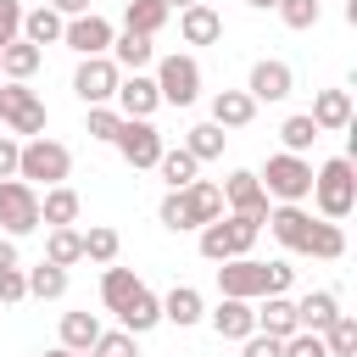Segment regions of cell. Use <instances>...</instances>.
Segmentation results:
<instances>
[{"label":"cell","instance_id":"1","mask_svg":"<svg viewBox=\"0 0 357 357\" xmlns=\"http://www.w3.org/2000/svg\"><path fill=\"white\" fill-rule=\"evenodd\" d=\"M296 279L290 262H257V257H234V262H218V290L229 301H262V296H284Z\"/></svg>","mask_w":357,"mask_h":357},{"label":"cell","instance_id":"2","mask_svg":"<svg viewBox=\"0 0 357 357\" xmlns=\"http://www.w3.org/2000/svg\"><path fill=\"white\" fill-rule=\"evenodd\" d=\"M156 218H162V229H173V234L206 229L212 218H223V190H218L212 178H195V184H184V190H167L162 206H156Z\"/></svg>","mask_w":357,"mask_h":357},{"label":"cell","instance_id":"3","mask_svg":"<svg viewBox=\"0 0 357 357\" xmlns=\"http://www.w3.org/2000/svg\"><path fill=\"white\" fill-rule=\"evenodd\" d=\"M312 206H318L324 223H346L357 212V167H351V156H329L312 173Z\"/></svg>","mask_w":357,"mask_h":357},{"label":"cell","instance_id":"4","mask_svg":"<svg viewBox=\"0 0 357 357\" xmlns=\"http://www.w3.org/2000/svg\"><path fill=\"white\" fill-rule=\"evenodd\" d=\"M67 173H73V151H67L61 139H50V134L22 139V151H17V178H22V184L56 190V184H67Z\"/></svg>","mask_w":357,"mask_h":357},{"label":"cell","instance_id":"5","mask_svg":"<svg viewBox=\"0 0 357 357\" xmlns=\"http://www.w3.org/2000/svg\"><path fill=\"white\" fill-rule=\"evenodd\" d=\"M195 234H201L195 245H201L206 262H234V257H251L262 223H257V218H240V212H223V218H212V223L195 229Z\"/></svg>","mask_w":357,"mask_h":357},{"label":"cell","instance_id":"6","mask_svg":"<svg viewBox=\"0 0 357 357\" xmlns=\"http://www.w3.org/2000/svg\"><path fill=\"white\" fill-rule=\"evenodd\" d=\"M257 184L268 190V201H279V206H301V201L312 195V162H307V156H290V151H273L268 167L257 173Z\"/></svg>","mask_w":357,"mask_h":357},{"label":"cell","instance_id":"7","mask_svg":"<svg viewBox=\"0 0 357 357\" xmlns=\"http://www.w3.org/2000/svg\"><path fill=\"white\" fill-rule=\"evenodd\" d=\"M45 123H50L45 100H39L28 84H6V78H0V128H6L11 139H39Z\"/></svg>","mask_w":357,"mask_h":357},{"label":"cell","instance_id":"8","mask_svg":"<svg viewBox=\"0 0 357 357\" xmlns=\"http://www.w3.org/2000/svg\"><path fill=\"white\" fill-rule=\"evenodd\" d=\"M151 78H156L162 106H178V112H184V106H195V100H201V61H195V56H178V50H173V56H162V61H156V73H151Z\"/></svg>","mask_w":357,"mask_h":357},{"label":"cell","instance_id":"9","mask_svg":"<svg viewBox=\"0 0 357 357\" xmlns=\"http://www.w3.org/2000/svg\"><path fill=\"white\" fill-rule=\"evenodd\" d=\"M0 229L6 240H22L39 229V190L22 178H0Z\"/></svg>","mask_w":357,"mask_h":357},{"label":"cell","instance_id":"10","mask_svg":"<svg viewBox=\"0 0 357 357\" xmlns=\"http://www.w3.org/2000/svg\"><path fill=\"white\" fill-rule=\"evenodd\" d=\"M112 145H117V156H123L134 173H139V167H156V162H162V151H167L151 117H123V128H117V139H112Z\"/></svg>","mask_w":357,"mask_h":357},{"label":"cell","instance_id":"11","mask_svg":"<svg viewBox=\"0 0 357 357\" xmlns=\"http://www.w3.org/2000/svg\"><path fill=\"white\" fill-rule=\"evenodd\" d=\"M117 84H123V73L112 67V56H84L78 73H73V95H78L84 106H112Z\"/></svg>","mask_w":357,"mask_h":357},{"label":"cell","instance_id":"12","mask_svg":"<svg viewBox=\"0 0 357 357\" xmlns=\"http://www.w3.org/2000/svg\"><path fill=\"white\" fill-rule=\"evenodd\" d=\"M112 39H117V28L100 17V11H84V17H67V28H61V45L84 61V56H106L112 50Z\"/></svg>","mask_w":357,"mask_h":357},{"label":"cell","instance_id":"13","mask_svg":"<svg viewBox=\"0 0 357 357\" xmlns=\"http://www.w3.org/2000/svg\"><path fill=\"white\" fill-rule=\"evenodd\" d=\"M218 190H223V212H240V218H257V223H262V218H268V206H273V201H268V190L257 184V173H245V167H234Z\"/></svg>","mask_w":357,"mask_h":357},{"label":"cell","instance_id":"14","mask_svg":"<svg viewBox=\"0 0 357 357\" xmlns=\"http://www.w3.org/2000/svg\"><path fill=\"white\" fill-rule=\"evenodd\" d=\"M290 89H296V73H290V61H279V56H262V61L251 67V78H245V95H251L257 106H262V100L273 106V100H284Z\"/></svg>","mask_w":357,"mask_h":357},{"label":"cell","instance_id":"15","mask_svg":"<svg viewBox=\"0 0 357 357\" xmlns=\"http://www.w3.org/2000/svg\"><path fill=\"white\" fill-rule=\"evenodd\" d=\"M117 112L123 117H156V106H162V95H156V78L151 73H123V84H117Z\"/></svg>","mask_w":357,"mask_h":357},{"label":"cell","instance_id":"16","mask_svg":"<svg viewBox=\"0 0 357 357\" xmlns=\"http://www.w3.org/2000/svg\"><path fill=\"white\" fill-rule=\"evenodd\" d=\"M178 39H184V45H218V39H223L218 6H206V0L184 6V11H178Z\"/></svg>","mask_w":357,"mask_h":357},{"label":"cell","instance_id":"17","mask_svg":"<svg viewBox=\"0 0 357 357\" xmlns=\"http://www.w3.org/2000/svg\"><path fill=\"white\" fill-rule=\"evenodd\" d=\"M262 223L273 229V240H279L284 251H301L307 234H312V212H307V206H268Z\"/></svg>","mask_w":357,"mask_h":357},{"label":"cell","instance_id":"18","mask_svg":"<svg viewBox=\"0 0 357 357\" xmlns=\"http://www.w3.org/2000/svg\"><path fill=\"white\" fill-rule=\"evenodd\" d=\"M307 117H312L318 134H340V128H351V95L346 89H318Z\"/></svg>","mask_w":357,"mask_h":357},{"label":"cell","instance_id":"19","mask_svg":"<svg viewBox=\"0 0 357 357\" xmlns=\"http://www.w3.org/2000/svg\"><path fill=\"white\" fill-rule=\"evenodd\" d=\"M78 212H84V201H78L73 184H56V190L39 195V229H73Z\"/></svg>","mask_w":357,"mask_h":357},{"label":"cell","instance_id":"20","mask_svg":"<svg viewBox=\"0 0 357 357\" xmlns=\"http://www.w3.org/2000/svg\"><path fill=\"white\" fill-rule=\"evenodd\" d=\"M335 318H340V296L335 290H307L296 301V329H307V335H324Z\"/></svg>","mask_w":357,"mask_h":357},{"label":"cell","instance_id":"21","mask_svg":"<svg viewBox=\"0 0 357 357\" xmlns=\"http://www.w3.org/2000/svg\"><path fill=\"white\" fill-rule=\"evenodd\" d=\"M257 301H218L206 318H212V329H218V340H245V335H257V312H251Z\"/></svg>","mask_w":357,"mask_h":357},{"label":"cell","instance_id":"22","mask_svg":"<svg viewBox=\"0 0 357 357\" xmlns=\"http://www.w3.org/2000/svg\"><path fill=\"white\" fill-rule=\"evenodd\" d=\"M106 56H112V67H117V73H145V67H156V45H151L145 33H128V28L112 39V50H106Z\"/></svg>","mask_w":357,"mask_h":357},{"label":"cell","instance_id":"23","mask_svg":"<svg viewBox=\"0 0 357 357\" xmlns=\"http://www.w3.org/2000/svg\"><path fill=\"white\" fill-rule=\"evenodd\" d=\"M251 117H257V100H251L245 89H218V95H212V117H206V123H218L223 134H229V128H245Z\"/></svg>","mask_w":357,"mask_h":357},{"label":"cell","instance_id":"24","mask_svg":"<svg viewBox=\"0 0 357 357\" xmlns=\"http://www.w3.org/2000/svg\"><path fill=\"white\" fill-rule=\"evenodd\" d=\"M201 318H206V301H201V290H195V284H173V290L162 296V324L190 329V324H201Z\"/></svg>","mask_w":357,"mask_h":357},{"label":"cell","instance_id":"25","mask_svg":"<svg viewBox=\"0 0 357 357\" xmlns=\"http://www.w3.org/2000/svg\"><path fill=\"white\" fill-rule=\"evenodd\" d=\"M117 324H123L128 335H145V329H156V324H162V296H151V290L139 284V290H134V296L117 307Z\"/></svg>","mask_w":357,"mask_h":357},{"label":"cell","instance_id":"26","mask_svg":"<svg viewBox=\"0 0 357 357\" xmlns=\"http://www.w3.org/2000/svg\"><path fill=\"white\" fill-rule=\"evenodd\" d=\"M251 312H257V335H273V340L296 335V301L290 296H262V307H251Z\"/></svg>","mask_w":357,"mask_h":357},{"label":"cell","instance_id":"27","mask_svg":"<svg viewBox=\"0 0 357 357\" xmlns=\"http://www.w3.org/2000/svg\"><path fill=\"white\" fill-rule=\"evenodd\" d=\"M39 61H45V50H39V45L11 39V45L0 50V78H6V84H28V78L39 73Z\"/></svg>","mask_w":357,"mask_h":357},{"label":"cell","instance_id":"28","mask_svg":"<svg viewBox=\"0 0 357 357\" xmlns=\"http://www.w3.org/2000/svg\"><path fill=\"white\" fill-rule=\"evenodd\" d=\"M167 17H173V11H167L162 0H128V6H123V28H128V33H145V39H156V33L167 28Z\"/></svg>","mask_w":357,"mask_h":357},{"label":"cell","instance_id":"29","mask_svg":"<svg viewBox=\"0 0 357 357\" xmlns=\"http://www.w3.org/2000/svg\"><path fill=\"white\" fill-rule=\"evenodd\" d=\"M301 257H318V262H340L346 257V229L340 223H312V234H307V245H301Z\"/></svg>","mask_w":357,"mask_h":357},{"label":"cell","instance_id":"30","mask_svg":"<svg viewBox=\"0 0 357 357\" xmlns=\"http://www.w3.org/2000/svg\"><path fill=\"white\" fill-rule=\"evenodd\" d=\"M61 28H67V17H56L50 6L22 11V39H28V45H61Z\"/></svg>","mask_w":357,"mask_h":357},{"label":"cell","instance_id":"31","mask_svg":"<svg viewBox=\"0 0 357 357\" xmlns=\"http://www.w3.org/2000/svg\"><path fill=\"white\" fill-rule=\"evenodd\" d=\"M117 251H123V234H117L112 223H89V229H84V262L112 268V262H117Z\"/></svg>","mask_w":357,"mask_h":357},{"label":"cell","instance_id":"32","mask_svg":"<svg viewBox=\"0 0 357 357\" xmlns=\"http://www.w3.org/2000/svg\"><path fill=\"white\" fill-rule=\"evenodd\" d=\"M45 262H56V268L84 262V229H50L45 234Z\"/></svg>","mask_w":357,"mask_h":357},{"label":"cell","instance_id":"33","mask_svg":"<svg viewBox=\"0 0 357 357\" xmlns=\"http://www.w3.org/2000/svg\"><path fill=\"white\" fill-rule=\"evenodd\" d=\"M100 340V318L95 312H61V346L67 351H89Z\"/></svg>","mask_w":357,"mask_h":357},{"label":"cell","instance_id":"34","mask_svg":"<svg viewBox=\"0 0 357 357\" xmlns=\"http://www.w3.org/2000/svg\"><path fill=\"white\" fill-rule=\"evenodd\" d=\"M22 273H28V296H39V301H61L67 296V268L39 262V268H22Z\"/></svg>","mask_w":357,"mask_h":357},{"label":"cell","instance_id":"35","mask_svg":"<svg viewBox=\"0 0 357 357\" xmlns=\"http://www.w3.org/2000/svg\"><path fill=\"white\" fill-rule=\"evenodd\" d=\"M134 290H139V273H134V268H117V262H112V268L100 273V301H106V312H117Z\"/></svg>","mask_w":357,"mask_h":357},{"label":"cell","instance_id":"36","mask_svg":"<svg viewBox=\"0 0 357 357\" xmlns=\"http://www.w3.org/2000/svg\"><path fill=\"white\" fill-rule=\"evenodd\" d=\"M223 139H229V134H223L218 123H195V128L184 134V151H190L195 162H218V156H223Z\"/></svg>","mask_w":357,"mask_h":357},{"label":"cell","instance_id":"37","mask_svg":"<svg viewBox=\"0 0 357 357\" xmlns=\"http://www.w3.org/2000/svg\"><path fill=\"white\" fill-rule=\"evenodd\" d=\"M279 139H284V151H290V156H307V151L318 145V128H312V117H307V112H296V117H284V123H279Z\"/></svg>","mask_w":357,"mask_h":357},{"label":"cell","instance_id":"38","mask_svg":"<svg viewBox=\"0 0 357 357\" xmlns=\"http://www.w3.org/2000/svg\"><path fill=\"white\" fill-rule=\"evenodd\" d=\"M195 167H201V162H195L184 145H178V151H162V162H156V173L167 178V190H184V184H195Z\"/></svg>","mask_w":357,"mask_h":357},{"label":"cell","instance_id":"39","mask_svg":"<svg viewBox=\"0 0 357 357\" xmlns=\"http://www.w3.org/2000/svg\"><path fill=\"white\" fill-rule=\"evenodd\" d=\"M324 351H329V357H357V318H351V312H340V318L324 329Z\"/></svg>","mask_w":357,"mask_h":357},{"label":"cell","instance_id":"40","mask_svg":"<svg viewBox=\"0 0 357 357\" xmlns=\"http://www.w3.org/2000/svg\"><path fill=\"white\" fill-rule=\"evenodd\" d=\"M273 11H279V22H284V28H296V33L318 28V17H324V6H318V0H279Z\"/></svg>","mask_w":357,"mask_h":357},{"label":"cell","instance_id":"41","mask_svg":"<svg viewBox=\"0 0 357 357\" xmlns=\"http://www.w3.org/2000/svg\"><path fill=\"white\" fill-rule=\"evenodd\" d=\"M117 128H123V112H117V106H89V117H84V134H89V139H106V145H112Z\"/></svg>","mask_w":357,"mask_h":357},{"label":"cell","instance_id":"42","mask_svg":"<svg viewBox=\"0 0 357 357\" xmlns=\"http://www.w3.org/2000/svg\"><path fill=\"white\" fill-rule=\"evenodd\" d=\"M95 357H139V335H128V329H100V340L89 346Z\"/></svg>","mask_w":357,"mask_h":357},{"label":"cell","instance_id":"43","mask_svg":"<svg viewBox=\"0 0 357 357\" xmlns=\"http://www.w3.org/2000/svg\"><path fill=\"white\" fill-rule=\"evenodd\" d=\"M28 301V273L22 268H0V307H17Z\"/></svg>","mask_w":357,"mask_h":357},{"label":"cell","instance_id":"44","mask_svg":"<svg viewBox=\"0 0 357 357\" xmlns=\"http://www.w3.org/2000/svg\"><path fill=\"white\" fill-rule=\"evenodd\" d=\"M22 0H0V50L11 45V39H22Z\"/></svg>","mask_w":357,"mask_h":357},{"label":"cell","instance_id":"45","mask_svg":"<svg viewBox=\"0 0 357 357\" xmlns=\"http://www.w3.org/2000/svg\"><path fill=\"white\" fill-rule=\"evenodd\" d=\"M279 357H329L324 351V335H307V329H296L290 340H284V351Z\"/></svg>","mask_w":357,"mask_h":357},{"label":"cell","instance_id":"46","mask_svg":"<svg viewBox=\"0 0 357 357\" xmlns=\"http://www.w3.org/2000/svg\"><path fill=\"white\" fill-rule=\"evenodd\" d=\"M284 351V340H273V335H245L240 340V357H279Z\"/></svg>","mask_w":357,"mask_h":357},{"label":"cell","instance_id":"47","mask_svg":"<svg viewBox=\"0 0 357 357\" xmlns=\"http://www.w3.org/2000/svg\"><path fill=\"white\" fill-rule=\"evenodd\" d=\"M17 151H22V139L0 134V178H17Z\"/></svg>","mask_w":357,"mask_h":357},{"label":"cell","instance_id":"48","mask_svg":"<svg viewBox=\"0 0 357 357\" xmlns=\"http://www.w3.org/2000/svg\"><path fill=\"white\" fill-rule=\"evenodd\" d=\"M45 6H50L56 17H84V11H89V0H45Z\"/></svg>","mask_w":357,"mask_h":357},{"label":"cell","instance_id":"49","mask_svg":"<svg viewBox=\"0 0 357 357\" xmlns=\"http://www.w3.org/2000/svg\"><path fill=\"white\" fill-rule=\"evenodd\" d=\"M0 268H22V257H17V240H6V234H0Z\"/></svg>","mask_w":357,"mask_h":357},{"label":"cell","instance_id":"50","mask_svg":"<svg viewBox=\"0 0 357 357\" xmlns=\"http://www.w3.org/2000/svg\"><path fill=\"white\" fill-rule=\"evenodd\" d=\"M245 6H251V11H273L279 0H245Z\"/></svg>","mask_w":357,"mask_h":357},{"label":"cell","instance_id":"51","mask_svg":"<svg viewBox=\"0 0 357 357\" xmlns=\"http://www.w3.org/2000/svg\"><path fill=\"white\" fill-rule=\"evenodd\" d=\"M45 357H84V351H67V346H50Z\"/></svg>","mask_w":357,"mask_h":357},{"label":"cell","instance_id":"52","mask_svg":"<svg viewBox=\"0 0 357 357\" xmlns=\"http://www.w3.org/2000/svg\"><path fill=\"white\" fill-rule=\"evenodd\" d=\"M162 6H167V11H184V6H195V0H162Z\"/></svg>","mask_w":357,"mask_h":357},{"label":"cell","instance_id":"53","mask_svg":"<svg viewBox=\"0 0 357 357\" xmlns=\"http://www.w3.org/2000/svg\"><path fill=\"white\" fill-rule=\"evenodd\" d=\"M318 6H324V0H318Z\"/></svg>","mask_w":357,"mask_h":357},{"label":"cell","instance_id":"54","mask_svg":"<svg viewBox=\"0 0 357 357\" xmlns=\"http://www.w3.org/2000/svg\"><path fill=\"white\" fill-rule=\"evenodd\" d=\"M206 6H212V0H206Z\"/></svg>","mask_w":357,"mask_h":357}]
</instances>
